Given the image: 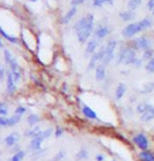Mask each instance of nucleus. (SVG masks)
<instances>
[{
	"label": "nucleus",
	"mask_w": 154,
	"mask_h": 161,
	"mask_svg": "<svg viewBox=\"0 0 154 161\" xmlns=\"http://www.w3.org/2000/svg\"><path fill=\"white\" fill-rule=\"evenodd\" d=\"M26 112H27L26 107H16V110H15V115L21 116V115H23V114L26 113Z\"/></svg>",
	"instance_id": "nucleus-37"
},
{
	"label": "nucleus",
	"mask_w": 154,
	"mask_h": 161,
	"mask_svg": "<svg viewBox=\"0 0 154 161\" xmlns=\"http://www.w3.org/2000/svg\"><path fill=\"white\" fill-rule=\"evenodd\" d=\"M21 119V116L15 115L13 117H4V116H0V126L5 127V126H14L17 124Z\"/></svg>",
	"instance_id": "nucleus-6"
},
{
	"label": "nucleus",
	"mask_w": 154,
	"mask_h": 161,
	"mask_svg": "<svg viewBox=\"0 0 154 161\" xmlns=\"http://www.w3.org/2000/svg\"><path fill=\"white\" fill-rule=\"evenodd\" d=\"M141 3H142V0H129L128 7L130 9V11H134L141 5Z\"/></svg>",
	"instance_id": "nucleus-28"
},
{
	"label": "nucleus",
	"mask_w": 154,
	"mask_h": 161,
	"mask_svg": "<svg viewBox=\"0 0 154 161\" xmlns=\"http://www.w3.org/2000/svg\"><path fill=\"white\" fill-rule=\"evenodd\" d=\"M43 140H44V138L42 137L41 133H40V135L37 136V137L33 138L32 141L30 142V149L31 151H34V152L40 151V145H41V143L43 142Z\"/></svg>",
	"instance_id": "nucleus-9"
},
{
	"label": "nucleus",
	"mask_w": 154,
	"mask_h": 161,
	"mask_svg": "<svg viewBox=\"0 0 154 161\" xmlns=\"http://www.w3.org/2000/svg\"><path fill=\"white\" fill-rule=\"evenodd\" d=\"M12 59H13V56H12V54H11V52L7 51V50H4V61H5V63L9 65Z\"/></svg>",
	"instance_id": "nucleus-36"
},
{
	"label": "nucleus",
	"mask_w": 154,
	"mask_h": 161,
	"mask_svg": "<svg viewBox=\"0 0 154 161\" xmlns=\"http://www.w3.org/2000/svg\"><path fill=\"white\" fill-rule=\"evenodd\" d=\"M142 29L141 24H139V22H135V23H130L127 26H125L124 30H122V35L126 38H131L134 35H136L137 33L142 32Z\"/></svg>",
	"instance_id": "nucleus-4"
},
{
	"label": "nucleus",
	"mask_w": 154,
	"mask_h": 161,
	"mask_svg": "<svg viewBox=\"0 0 154 161\" xmlns=\"http://www.w3.org/2000/svg\"><path fill=\"white\" fill-rule=\"evenodd\" d=\"M62 133H63L62 129H61V127H57L55 131V136L56 137H60V136L62 135Z\"/></svg>",
	"instance_id": "nucleus-43"
},
{
	"label": "nucleus",
	"mask_w": 154,
	"mask_h": 161,
	"mask_svg": "<svg viewBox=\"0 0 154 161\" xmlns=\"http://www.w3.org/2000/svg\"><path fill=\"white\" fill-rule=\"evenodd\" d=\"M116 45H117V42L115 40H110L107 43V45H106V55H105V58H103V60H102V64L105 66L113 60L114 52H115Z\"/></svg>",
	"instance_id": "nucleus-2"
},
{
	"label": "nucleus",
	"mask_w": 154,
	"mask_h": 161,
	"mask_svg": "<svg viewBox=\"0 0 154 161\" xmlns=\"http://www.w3.org/2000/svg\"><path fill=\"white\" fill-rule=\"evenodd\" d=\"M105 160V156L102 154H98V155H96V161H103Z\"/></svg>",
	"instance_id": "nucleus-44"
},
{
	"label": "nucleus",
	"mask_w": 154,
	"mask_h": 161,
	"mask_svg": "<svg viewBox=\"0 0 154 161\" xmlns=\"http://www.w3.org/2000/svg\"><path fill=\"white\" fill-rule=\"evenodd\" d=\"M76 12H77L76 7H73L72 9L70 10L69 12L63 16V18H62V23H63V24L69 23V22L71 21V19L75 16V14H76Z\"/></svg>",
	"instance_id": "nucleus-16"
},
{
	"label": "nucleus",
	"mask_w": 154,
	"mask_h": 161,
	"mask_svg": "<svg viewBox=\"0 0 154 161\" xmlns=\"http://www.w3.org/2000/svg\"><path fill=\"white\" fill-rule=\"evenodd\" d=\"M24 155H26V153H24L23 151H19L13 155V157L11 158V160L12 161H21L24 158Z\"/></svg>",
	"instance_id": "nucleus-30"
},
{
	"label": "nucleus",
	"mask_w": 154,
	"mask_h": 161,
	"mask_svg": "<svg viewBox=\"0 0 154 161\" xmlns=\"http://www.w3.org/2000/svg\"><path fill=\"white\" fill-rule=\"evenodd\" d=\"M39 120H40V119H39V117L36 114H32V115H30L29 117H27V123H29L31 126L36 125L39 122Z\"/></svg>",
	"instance_id": "nucleus-27"
},
{
	"label": "nucleus",
	"mask_w": 154,
	"mask_h": 161,
	"mask_svg": "<svg viewBox=\"0 0 154 161\" xmlns=\"http://www.w3.org/2000/svg\"><path fill=\"white\" fill-rule=\"evenodd\" d=\"M146 109H147V103H146V102H141V103L137 104L136 112L139 114H144L146 112Z\"/></svg>",
	"instance_id": "nucleus-33"
},
{
	"label": "nucleus",
	"mask_w": 154,
	"mask_h": 161,
	"mask_svg": "<svg viewBox=\"0 0 154 161\" xmlns=\"http://www.w3.org/2000/svg\"><path fill=\"white\" fill-rule=\"evenodd\" d=\"M154 91V82H148L142 87L141 94H150Z\"/></svg>",
	"instance_id": "nucleus-23"
},
{
	"label": "nucleus",
	"mask_w": 154,
	"mask_h": 161,
	"mask_svg": "<svg viewBox=\"0 0 154 161\" xmlns=\"http://www.w3.org/2000/svg\"><path fill=\"white\" fill-rule=\"evenodd\" d=\"M142 64V59H139V58H136L135 61L133 62V65L135 68H141Z\"/></svg>",
	"instance_id": "nucleus-40"
},
{
	"label": "nucleus",
	"mask_w": 154,
	"mask_h": 161,
	"mask_svg": "<svg viewBox=\"0 0 154 161\" xmlns=\"http://www.w3.org/2000/svg\"><path fill=\"white\" fill-rule=\"evenodd\" d=\"M146 71L149 72L151 74L154 73V57L147 62V64H146Z\"/></svg>",
	"instance_id": "nucleus-31"
},
{
	"label": "nucleus",
	"mask_w": 154,
	"mask_h": 161,
	"mask_svg": "<svg viewBox=\"0 0 154 161\" xmlns=\"http://www.w3.org/2000/svg\"><path fill=\"white\" fill-rule=\"evenodd\" d=\"M0 155H1V153H0Z\"/></svg>",
	"instance_id": "nucleus-48"
},
{
	"label": "nucleus",
	"mask_w": 154,
	"mask_h": 161,
	"mask_svg": "<svg viewBox=\"0 0 154 161\" xmlns=\"http://www.w3.org/2000/svg\"><path fill=\"white\" fill-rule=\"evenodd\" d=\"M30 1H33V2H35V1H37V0H30Z\"/></svg>",
	"instance_id": "nucleus-46"
},
{
	"label": "nucleus",
	"mask_w": 154,
	"mask_h": 161,
	"mask_svg": "<svg viewBox=\"0 0 154 161\" xmlns=\"http://www.w3.org/2000/svg\"><path fill=\"white\" fill-rule=\"evenodd\" d=\"M97 81H102L106 77V66L103 64H99L96 68V74H95Z\"/></svg>",
	"instance_id": "nucleus-14"
},
{
	"label": "nucleus",
	"mask_w": 154,
	"mask_h": 161,
	"mask_svg": "<svg viewBox=\"0 0 154 161\" xmlns=\"http://www.w3.org/2000/svg\"><path fill=\"white\" fill-rule=\"evenodd\" d=\"M2 46H3V44H2V41H1V39H0V49H1Z\"/></svg>",
	"instance_id": "nucleus-45"
},
{
	"label": "nucleus",
	"mask_w": 154,
	"mask_h": 161,
	"mask_svg": "<svg viewBox=\"0 0 154 161\" xmlns=\"http://www.w3.org/2000/svg\"><path fill=\"white\" fill-rule=\"evenodd\" d=\"M10 161H12V160H10Z\"/></svg>",
	"instance_id": "nucleus-49"
},
{
	"label": "nucleus",
	"mask_w": 154,
	"mask_h": 161,
	"mask_svg": "<svg viewBox=\"0 0 154 161\" xmlns=\"http://www.w3.org/2000/svg\"><path fill=\"white\" fill-rule=\"evenodd\" d=\"M64 156H66V152L61 149V151H59L54 157H53L52 161H60L61 159H62V158H64Z\"/></svg>",
	"instance_id": "nucleus-34"
},
{
	"label": "nucleus",
	"mask_w": 154,
	"mask_h": 161,
	"mask_svg": "<svg viewBox=\"0 0 154 161\" xmlns=\"http://www.w3.org/2000/svg\"><path fill=\"white\" fill-rule=\"evenodd\" d=\"M147 7H148V10L149 11H154V0H149L148 1V3H147Z\"/></svg>",
	"instance_id": "nucleus-41"
},
{
	"label": "nucleus",
	"mask_w": 154,
	"mask_h": 161,
	"mask_svg": "<svg viewBox=\"0 0 154 161\" xmlns=\"http://www.w3.org/2000/svg\"><path fill=\"white\" fill-rule=\"evenodd\" d=\"M85 2V0H72L71 1V4H72V7H76V5L78 4H82Z\"/></svg>",
	"instance_id": "nucleus-42"
},
{
	"label": "nucleus",
	"mask_w": 154,
	"mask_h": 161,
	"mask_svg": "<svg viewBox=\"0 0 154 161\" xmlns=\"http://www.w3.org/2000/svg\"><path fill=\"white\" fill-rule=\"evenodd\" d=\"M154 57V50L153 49H149V50H146L142 53V61H149L150 59H152Z\"/></svg>",
	"instance_id": "nucleus-22"
},
{
	"label": "nucleus",
	"mask_w": 154,
	"mask_h": 161,
	"mask_svg": "<svg viewBox=\"0 0 154 161\" xmlns=\"http://www.w3.org/2000/svg\"><path fill=\"white\" fill-rule=\"evenodd\" d=\"M152 13H153V17H154V11H153V12H152Z\"/></svg>",
	"instance_id": "nucleus-47"
},
{
	"label": "nucleus",
	"mask_w": 154,
	"mask_h": 161,
	"mask_svg": "<svg viewBox=\"0 0 154 161\" xmlns=\"http://www.w3.org/2000/svg\"><path fill=\"white\" fill-rule=\"evenodd\" d=\"M136 53L133 49L128 48L127 49V53H126V57H125V61L124 64H133V62L136 59Z\"/></svg>",
	"instance_id": "nucleus-10"
},
{
	"label": "nucleus",
	"mask_w": 154,
	"mask_h": 161,
	"mask_svg": "<svg viewBox=\"0 0 154 161\" xmlns=\"http://www.w3.org/2000/svg\"><path fill=\"white\" fill-rule=\"evenodd\" d=\"M94 26V16L92 14H88L85 17L80 18L74 26V30L76 32L77 38L80 43H85L90 37Z\"/></svg>",
	"instance_id": "nucleus-1"
},
{
	"label": "nucleus",
	"mask_w": 154,
	"mask_h": 161,
	"mask_svg": "<svg viewBox=\"0 0 154 161\" xmlns=\"http://www.w3.org/2000/svg\"><path fill=\"white\" fill-rule=\"evenodd\" d=\"M154 119V105L147 103V109L144 114H142L141 120L144 122H149Z\"/></svg>",
	"instance_id": "nucleus-8"
},
{
	"label": "nucleus",
	"mask_w": 154,
	"mask_h": 161,
	"mask_svg": "<svg viewBox=\"0 0 154 161\" xmlns=\"http://www.w3.org/2000/svg\"><path fill=\"white\" fill-rule=\"evenodd\" d=\"M109 3L112 4L113 3V0H93V5L94 7H102V5Z\"/></svg>",
	"instance_id": "nucleus-32"
},
{
	"label": "nucleus",
	"mask_w": 154,
	"mask_h": 161,
	"mask_svg": "<svg viewBox=\"0 0 154 161\" xmlns=\"http://www.w3.org/2000/svg\"><path fill=\"white\" fill-rule=\"evenodd\" d=\"M139 24H141L142 30L149 29V27L152 26V20L150 18H144L142 20L139 21Z\"/></svg>",
	"instance_id": "nucleus-29"
},
{
	"label": "nucleus",
	"mask_w": 154,
	"mask_h": 161,
	"mask_svg": "<svg viewBox=\"0 0 154 161\" xmlns=\"http://www.w3.org/2000/svg\"><path fill=\"white\" fill-rule=\"evenodd\" d=\"M126 91H127V87H126L125 83H119L116 88L115 91V98L117 100H120V99L124 97V95L126 94Z\"/></svg>",
	"instance_id": "nucleus-13"
},
{
	"label": "nucleus",
	"mask_w": 154,
	"mask_h": 161,
	"mask_svg": "<svg viewBox=\"0 0 154 161\" xmlns=\"http://www.w3.org/2000/svg\"><path fill=\"white\" fill-rule=\"evenodd\" d=\"M4 76H5V71H4V68L3 65L0 64V81L4 79Z\"/></svg>",
	"instance_id": "nucleus-39"
},
{
	"label": "nucleus",
	"mask_w": 154,
	"mask_h": 161,
	"mask_svg": "<svg viewBox=\"0 0 154 161\" xmlns=\"http://www.w3.org/2000/svg\"><path fill=\"white\" fill-rule=\"evenodd\" d=\"M109 34H110V29L106 26H99L95 31V36L98 39H102V38L107 37Z\"/></svg>",
	"instance_id": "nucleus-12"
},
{
	"label": "nucleus",
	"mask_w": 154,
	"mask_h": 161,
	"mask_svg": "<svg viewBox=\"0 0 154 161\" xmlns=\"http://www.w3.org/2000/svg\"><path fill=\"white\" fill-rule=\"evenodd\" d=\"M40 133H41V130L39 129L38 126H36V127H33V129L30 130V131H27L26 133V136L27 137H31L33 139V138H35L40 135Z\"/></svg>",
	"instance_id": "nucleus-21"
},
{
	"label": "nucleus",
	"mask_w": 154,
	"mask_h": 161,
	"mask_svg": "<svg viewBox=\"0 0 154 161\" xmlns=\"http://www.w3.org/2000/svg\"><path fill=\"white\" fill-rule=\"evenodd\" d=\"M133 142L135 143L142 151H147V149H149V140H148L147 136L145 134H142V133L134 136Z\"/></svg>",
	"instance_id": "nucleus-5"
},
{
	"label": "nucleus",
	"mask_w": 154,
	"mask_h": 161,
	"mask_svg": "<svg viewBox=\"0 0 154 161\" xmlns=\"http://www.w3.org/2000/svg\"><path fill=\"white\" fill-rule=\"evenodd\" d=\"M82 113L86 117L90 118V119H97V115L96 113L94 112L91 107H89L88 105H83L82 107Z\"/></svg>",
	"instance_id": "nucleus-18"
},
{
	"label": "nucleus",
	"mask_w": 154,
	"mask_h": 161,
	"mask_svg": "<svg viewBox=\"0 0 154 161\" xmlns=\"http://www.w3.org/2000/svg\"><path fill=\"white\" fill-rule=\"evenodd\" d=\"M18 140H19L18 133L14 132V133H11L10 135H7V137L4 138V143L7 144V146H13L18 142Z\"/></svg>",
	"instance_id": "nucleus-11"
},
{
	"label": "nucleus",
	"mask_w": 154,
	"mask_h": 161,
	"mask_svg": "<svg viewBox=\"0 0 154 161\" xmlns=\"http://www.w3.org/2000/svg\"><path fill=\"white\" fill-rule=\"evenodd\" d=\"M7 91L10 95L14 94L16 91V82L15 80H14L13 74L11 71H7Z\"/></svg>",
	"instance_id": "nucleus-7"
},
{
	"label": "nucleus",
	"mask_w": 154,
	"mask_h": 161,
	"mask_svg": "<svg viewBox=\"0 0 154 161\" xmlns=\"http://www.w3.org/2000/svg\"><path fill=\"white\" fill-rule=\"evenodd\" d=\"M119 17L124 21H130L131 19L134 18V13L132 11H126V12H122L119 14Z\"/></svg>",
	"instance_id": "nucleus-19"
},
{
	"label": "nucleus",
	"mask_w": 154,
	"mask_h": 161,
	"mask_svg": "<svg viewBox=\"0 0 154 161\" xmlns=\"http://www.w3.org/2000/svg\"><path fill=\"white\" fill-rule=\"evenodd\" d=\"M7 112H9V109H7V105L1 102L0 103V116H5L7 115Z\"/></svg>",
	"instance_id": "nucleus-35"
},
{
	"label": "nucleus",
	"mask_w": 154,
	"mask_h": 161,
	"mask_svg": "<svg viewBox=\"0 0 154 161\" xmlns=\"http://www.w3.org/2000/svg\"><path fill=\"white\" fill-rule=\"evenodd\" d=\"M127 49L128 48H122V50L119 51L118 55L116 57V62L120 64V63H124L125 61V57H126V53H127Z\"/></svg>",
	"instance_id": "nucleus-25"
},
{
	"label": "nucleus",
	"mask_w": 154,
	"mask_h": 161,
	"mask_svg": "<svg viewBox=\"0 0 154 161\" xmlns=\"http://www.w3.org/2000/svg\"><path fill=\"white\" fill-rule=\"evenodd\" d=\"M97 40L95 38H92V39L89 41L88 44H87V49H86V53L87 54H93L95 52V49L97 48Z\"/></svg>",
	"instance_id": "nucleus-17"
},
{
	"label": "nucleus",
	"mask_w": 154,
	"mask_h": 161,
	"mask_svg": "<svg viewBox=\"0 0 154 161\" xmlns=\"http://www.w3.org/2000/svg\"><path fill=\"white\" fill-rule=\"evenodd\" d=\"M97 62H99V58H98V55H97V53H95V54L92 55V58L90 59V62H89V66H88L89 70H92V69H94L95 66H96Z\"/></svg>",
	"instance_id": "nucleus-26"
},
{
	"label": "nucleus",
	"mask_w": 154,
	"mask_h": 161,
	"mask_svg": "<svg viewBox=\"0 0 154 161\" xmlns=\"http://www.w3.org/2000/svg\"><path fill=\"white\" fill-rule=\"evenodd\" d=\"M89 156V152H88V149H79L78 151V153L76 154V160L77 161H80V160H86L87 158H88Z\"/></svg>",
	"instance_id": "nucleus-20"
},
{
	"label": "nucleus",
	"mask_w": 154,
	"mask_h": 161,
	"mask_svg": "<svg viewBox=\"0 0 154 161\" xmlns=\"http://www.w3.org/2000/svg\"><path fill=\"white\" fill-rule=\"evenodd\" d=\"M52 129H47V130H44V131L41 132V135H42V137L44 138V139H47V138H49L50 136L52 135Z\"/></svg>",
	"instance_id": "nucleus-38"
},
{
	"label": "nucleus",
	"mask_w": 154,
	"mask_h": 161,
	"mask_svg": "<svg viewBox=\"0 0 154 161\" xmlns=\"http://www.w3.org/2000/svg\"><path fill=\"white\" fill-rule=\"evenodd\" d=\"M0 34L3 36V37H4L7 41H10L11 43H17V38H16V37H13V36H11V35H9L3 29H2L1 26H0Z\"/></svg>",
	"instance_id": "nucleus-24"
},
{
	"label": "nucleus",
	"mask_w": 154,
	"mask_h": 161,
	"mask_svg": "<svg viewBox=\"0 0 154 161\" xmlns=\"http://www.w3.org/2000/svg\"><path fill=\"white\" fill-rule=\"evenodd\" d=\"M141 161H154V154L153 153L147 151H142L138 155Z\"/></svg>",
	"instance_id": "nucleus-15"
},
{
	"label": "nucleus",
	"mask_w": 154,
	"mask_h": 161,
	"mask_svg": "<svg viewBox=\"0 0 154 161\" xmlns=\"http://www.w3.org/2000/svg\"><path fill=\"white\" fill-rule=\"evenodd\" d=\"M133 46L135 50H142V51H146V50H149L152 46V40L149 39L148 37H145V36H142V37L135 38L133 40Z\"/></svg>",
	"instance_id": "nucleus-3"
}]
</instances>
